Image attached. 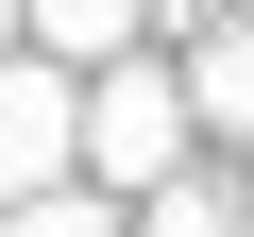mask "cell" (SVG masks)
Here are the masks:
<instances>
[{"label": "cell", "instance_id": "cell-1", "mask_svg": "<svg viewBox=\"0 0 254 237\" xmlns=\"http://www.w3.org/2000/svg\"><path fill=\"white\" fill-rule=\"evenodd\" d=\"M187 136H203V102H187V68H153V51H119V68L85 85V170H102V186H170V170H187Z\"/></svg>", "mask_w": 254, "mask_h": 237}, {"label": "cell", "instance_id": "cell-2", "mask_svg": "<svg viewBox=\"0 0 254 237\" xmlns=\"http://www.w3.org/2000/svg\"><path fill=\"white\" fill-rule=\"evenodd\" d=\"M85 170V85H68V51H0V203H34V186H68Z\"/></svg>", "mask_w": 254, "mask_h": 237}, {"label": "cell", "instance_id": "cell-3", "mask_svg": "<svg viewBox=\"0 0 254 237\" xmlns=\"http://www.w3.org/2000/svg\"><path fill=\"white\" fill-rule=\"evenodd\" d=\"M187 102H203V136H254V17H220L187 51Z\"/></svg>", "mask_w": 254, "mask_h": 237}, {"label": "cell", "instance_id": "cell-4", "mask_svg": "<svg viewBox=\"0 0 254 237\" xmlns=\"http://www.w3.org/2000/svg\"><path fill=\"white\" fill-rule=\"evenodd\" d=\"M254 203L220 186V170H170V186H136V237H237Z\"/></svg>", "mask_w": 254, "mask_h": 237}, {"label": "cell", "instance_id": "cell-5", "mask_svg": "<svg viewBox=\"0 0 254 237\" xmlns=\"http://www.w3.org/2000/svg\"><path fill=\"white\" fill-rule=\"evenodd\" d=\"M34 51H68V68H119V51H136V0H34Z\"/></svg>", "mask_w": 254, "mask_h": 237}, {"label": "cell", "instance_id": "cell-6", "mask_svg": "<svg viewBox=\"0 0 254 237\" xmlns=\"http://www.w3.org/2000/svg\"><path fill=\"white\" fill-rule=\"evenodd\" d=\"M0 237H119V220H102L85 186H34V203H0Z\"/></svg>", "mask_w": 254, "mask_h": 237}, {"label": "cell", "instance_id": "cell-7", "mask_svg": "<svg viewBox=\"0 0 254 237\" xmlns=\"http://www.w3.org/2000/svg\"><path fill=\"white\" fill-rule=\"evenodd\" d=\"M17 34H34V0H0V51H17Z\"/></svg>", "mask_w": 254, "mask_h": 237}]
</instances>
